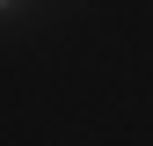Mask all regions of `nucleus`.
<instances>
[{
  "label": "nucleus",
  "instance_id": "nucleus-1",
  "mask_svg": "<svg viewBox=\"0 0 153 146\" xmlns=\"http://www.w3.org/2000/svg\"><path fill=\"white\" fill-rule=\"evenodd\" d=\"M0 7H7V0H0Z\"/></svg>",
  "mask_w": 153,
  "mask_h": 146
}]
</instances>
